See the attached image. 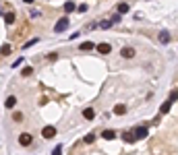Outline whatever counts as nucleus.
<instances>
[{"label": "nucleus", "instance_id": "f8f14e48", "mask_svg": "<svg viewBox=\"0 0 178 155\" xmlns=\"http://www.w3.org/2000/svg\"><path fill=\"white\" fill-rule=\"evenodd\" d=\"M104 139H106V141H112V139H114V136H116V132H114V130H104Z\"/></svg>", "mask_w": 178, "mask_h": 155}, {"label": "nucleus", "instance_id": "aec40b11", "mask_svg": "<svg viewBox=\"0 0 178 155\" xmlns=\"http://www.w3.org/2000/svg\"><path fill=\"white\" fill-rule=\"evenodd\" d=\"M33 73V68L31 66H27V68H23V77H29V74Z\"/></svg>", "mask_w": 178, "mask_h": 155}, {"label": "nucleus", "instance_id": "f257e3e1", "mask_svg": "<svg viewBox=\"0 0 178 155\" xmlns=\"http://www.w3.org/2000/svg\"><path fill=\"white\" fill-rule=\"evenodd\" d=\"M69 29V17H62V19L56 21V25H54V31L56 33H64Z\"/></svg>", "mask_w": 178, "mask_h": 155}, {"label": "nucleus", "instance_id": "5701e85b", "mask_svg": "<svg viewBox=\"0 0 178 155\" xmlns=\"http://www.w3.org/2000/svg\"><path fill=\"white\" fill-rule=\"evenodd\" d=\"M21 118H23V116H21L19 112H15V114H13V120H15V122H21Z\"/></svg>", "mask_w": 178, "mask_h": 155}, {"label": "nucleus", "instance_id": "423d86ee", "mask_svg": "<svg viewBox=\"0 0 178 155\" xmlns=\"http://www.w3.org/2000/svg\"><path fill=\"white\" fill-rule=\"evenodd\" d=\"M97 50H100V52H102V54H110V52H112V46H110V44H106V41H104V44H97Z\"/></svg>", "mask_w": 178, "mask_h": 155}, {"label": "nucleus", "instance_id": "393cba45", "mask_svg": "<svg viewBox=\"0 0 178 155\" xmlns=\"http://www.w3.org/2000/svg\"><path fill=\"white\" fill-rule=\"evenodd\" d=\"M93 141H95V136H93V135H87V136H85V143H93Z\"/></svg>", "mask_w": 178, "mask_h": 155}, {"label": "nucleus", "instance_id": "6ab92c4d", "mask_svg": "<svg viewBox=\"0 0 178 155\" xmlns=\"http://www.w3.org/2000/svg\"><path fill=\"white\" fill-rule=\"evenodd\" d=\"M37 41H40V40H37V37H33V40H31V41H27V44H25V46H23V48H31V46H35Z\"/></svg>", "mask_w": 178, "mask_h": 155}, {"label": "nucleus", "instance_id": "4be33fe9", "mask_svg": "<svg viewBox=\"0 0 178 155\" xmlns=\"http://www.w3.org/2000/svg\"><path fill=\"white\" fill-rule=\"evenodd\" d=\"M0 54H11V46H2V50H0Z\"/></svg>", "mask_w": 178, "mask_h": 155}, {"label": "nucleus", "instance_id": "4468645a", "mask_svg": "<svg viewBox=\"0 0 178 155\" xmlns=\"http://www.w3.org/2000/svg\"><path fill=\"white\" fill-rule=\"evenodd\" d=\"M15 103H17V97H15V95L6 97V108H15Z\"/></svg>", "mask_w": 178, "mask_h": 155}, {"label": "nucleus", "instance_id": "b1692460", "mask_svg": "<svg viewBox=\"0 0 178 155\" xmlns=\"http://www.w3.org/2000/svg\"><path fill=\"white\" fill-rule=\"evenodd\" d=\"M54 155H62V145H56V149H54Z\"/></svg>", "mask_w": 178, "mask_h": 155}, {"label": "nucleus", "instance_id": "2eb2a0df", "mask_svg": "<svg viewBox=\"0 0 178 155\" xmlns=\"http://www.w3.org/2000/svg\"><path fill=\"white\" fill-rule=\"evenodd\" d=\"M124 112H126V108H124V106H120V103H118L116 108H114V114H118V116H122Z\"/></svg>", "mask_w": 178, "mask_h": 155}, {"label": "nucleus", "instance_id": "f03ea898", "mask_svg": "<svg viewBox=\"0 0 178 155\" xmlns=\"http://www.w3.org/2000/svg\"><path fill=\"white\" fill-rule=\"evenodd\" d=\"M31 141H33V136L29 135V132H23V135L19 136V143L23 145V147H27V145H31Z\"/></svg>", "mask_w": 178, "mask_h": 155}, {"label": "nucleus", "instance_id": "1a4fd4ad", "mask_svg": "<svg viewBox=\"0 0 178 155\" xmlns=\"http://www.w3.org/2000/svg\"><path fill=\"white\" fill-rule=\"evenodd\" d=\"M122 141L126 143H135L137 139H135V132H122Z\"/></svg>", "mask_w": 178, "mask_h": 155}, {"label": "nucleus", "instance_id": "bb28decb", "mask_svg": "<svg viewBox=\"0 0 178 155\" xmlns=\"http://www.w3.org/2000/svg\"><path fill=\"white\" fill-rule=\"evenodd\" d=\"M21 62H25V60H23V58H19L17 62H13V66H15V68H17V66H21Z\"/></svg>", "mask_w": 178, "mask_h": 155}, {"label": "nucleus", "instance_id": "9b49d317", "mask_svg": "<svg viewBox=\"0 0 178 155\" xmlns=\"http://www.w3.org/2000/svg\"><path fill=\"white\" fill-rule=\"evenodd\" d=\"M83 118H87V120H93V118H95V112H93L91 108H87L85 112H83Z\"/></svg>", "mask_w": 178, "mask_h": 155}, {"label": "nucleus", "instance_id": "ddd939ff", "mask_svg": "<svg viewBox=\"0 0 178 155\" xmlns=\"http://www.w3.org/2000/svg\"><path fill=\"white\" fill-rule=\"evenodd\" d=\"M118 13H120V15L129 13V4H126V2H120V4H118Z\"/></svg>", "mask_w": 178, "mask_h": 155}, {"label": "nucleus", "instance_id": "9d476101", "mask_svg": "<svg viewBox=\"0 0 178 155\" xmlns=\"http://www.w3.org/2000/svg\"><path fill=\"white\" fill-rule=\"evenodd\" d=\"M170 108H172V101L168 99V101H164V103L159 106V112H162V114H166V112H170Z\"/></svg>", "mask_w": 178, "mask_h": 155}, {"label": "nucleus", "instance_id": "f3484780", "mask_svg": "<svg viewBox=\"0 0 178 155\" xmlns=\"http://www.w3.org/2000/svg\"><path fill=\"white\" fill-rule=\"evenodd\" d=\"M4 21H6V25H11V23H15V15H13V13H8L6 17H4Z\"/></svg>", "mask_w": 178, "mask_h": 155}, {"label": "nucleus", "instance_id": "20e7f679", "mask_svg": "<svg viewBox=\"0 0 178 155\" xmlns=\"http://www.w3.org/2000/svg\"><path fill=\"white\" fill-rule=\"evenodd\" d=\"M145 136H147V126H137L135 128V139H145Z\"/></svg>", "mask_w": 178, "mask_h": 155}, {"label": "nucleus", "instance_id": "dca6fc26", "mask_svg": "<svg viewBox=\"0 0 178 155\" xmlns=\"http://www.w3.org/2000/svg\"><path fill=\"white\" fill-rule=\"evenodd\" d=\"M93 46H95V44H91V41H83V44H81L79 48H81V50H91Z\"/></svg>", "mask_w": 178, "mask_h": 155}, {"label": "nucleus", "instance_id": "a211bd4d", "mask_svg": "<svg viewBox=\"0 0 178 155\" xmlns=\"http://www.w3.org/2000/svg\"><path fill=\"white\" fill-rule=\"evenodd\" d=\"M100 27L102 29H110L112 27V21H104V23H100Z\"/></svg>", "mask_w": 178, "mask_h": 155}, {"label": "nucleus", "instance_id": "0eeeda50", "mask_svg": "<svg viewBox=\"0 0 178 155\" xmlns=\"http://www.w3.org/2000/svg\"><path fill=\"white\" fill-rule=\"evenodd\" d=\"M120 54H122V58H133V56H135V50H133V48H122Z\"/></svg>", "mask_w": 178, "mask_h": 155}, {"label": "nucleus", "instance_id": "39448f33", "mask_svg": "<svg viewBox=\"0 0 178 155\" xmlns=\"http://www.w3.org/2000/svg\"><path fill=\"white\" fill-rule=\"evenodd\" d=\"M159 44H170V31H168V29H162V31H159Z\"/></svg>", "mask_w": 178, "mask_h": 155}, {"label": "nucleus", "instance_id": "7ed1b4c3", "mask_svg": "<svg viewBox=\"0 0 178 155\" xmlns=\"http://www.w3.org/2000/svg\"><path fill=\"white\" fill-rule=\"evenodd\" d=\"M41 136H44V139H52V136H56V128L54 126H46L44 130H41Z\"/></svg>", "mask_w": 178, "mask_h": 155}, {"label": "nucleus", "instance_id": "a878e982", "mask_svg": "<svg viewBox=\"0 0 178 155\" xmlns=\"http://www.w3.org/2000/svg\"><path fill=\"white\" fill-rule=\"evenodd\" d=\"M77 10H79V13H85V10H87V4H81V6H77Z\"/></svg>", "mask_w": 178, "mask_h": 155}, {"label": "nucleus", "instance_id": "412c9836", "mask_svg": "<svg viewBox=\"0 0 178 155\" xmlns=\"http://www.w3.org/2000/svg\"><path fill=\"white\" fill-rule=\"evenodd\" d=\"M176 99H178V91H172V93H170V101L174 103Z\"/></svg>", "mask_w": 178, "mask_h": 155}, {"label": "nucleus", "instance_id": "6e6552de", "mask_svg": "<svg viewBox=\"0 0 178 155\" xmlns=\"http://www.w3.org/2000/svg\"><path fill=\"white\" fill-rule=\"evenodd\" d=\"M75 10H77L75 2H70V0H69V2H64V13H75Z\"/></svg>", "mask_w": 178, "mask_h": 155}]
</instances>
